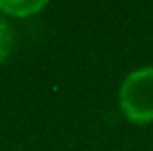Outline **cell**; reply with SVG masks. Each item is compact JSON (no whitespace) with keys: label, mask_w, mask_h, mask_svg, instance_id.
<instances>
[{"label":"cell","mask_w":153,"mask_h":151,"mask_svg":"<svg viewBox=\"0 0 153 151\" xmlns=\"http://www.w3.org/2000/svg\"><path fill=\"white\" fill-rule=\"evenodd\" d=\"M118 106L128 122H153V66H141L128 73L118 91Z\"/></svg>","instance_id":"obj_1"},{"label":"cell","mask_w":153,"mask_h":151,"mask_svg":"<svg viewBox=\"0 0 153 151\" xmlns=\"http://www.w3.org/2000/svg\"><path fill=\"white\" fill-rule=\"evenodd\" d=\"M48 6L46 0H0V13L4 17L27 19L37 13H42Z\"/></svg>","instance_id":"obj_2"},{"label":"cell","mask_w":153,"mask_h":151,"mask_svg":"<svg viewBox=\"0 0 153 151\" xmlns=\"http://www.w3.org/2000/svg\"><path fill=\"white\" fill-rule=\"evenodd\" d=\"M13 44H15L13 27H10V23H8V19L0 13V62H4V60L10 56Z\"/></svg>","instance_id":"obj_3"}]
</instances>
